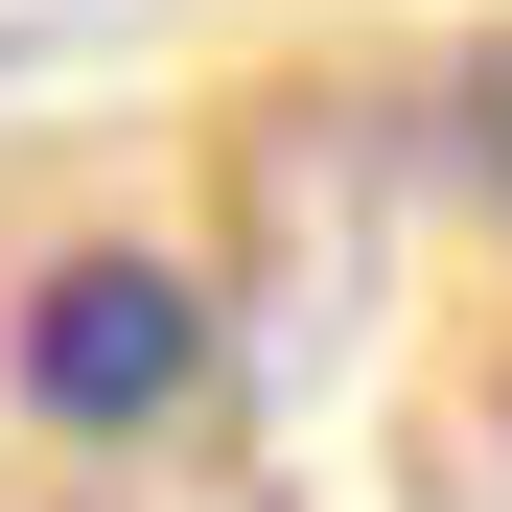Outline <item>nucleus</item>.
I'll use <instances>...</instances> for the list:
<instances>
[{
	"label": "nucleus",
	"mask_w": 512,
	"mask_h": 512,
	"mask_svg": "<svg viewBox=\"0 0 512 512\" xmlns=\"http://www.w3.org/2000/svg\"><path fill=\"white\" fill-rule=\"evenodd\" d=\"M187 373H210V280H187V256H47V280H24V419L140 443Z\"/></svg>",
	"instance_id": "obj_1"
},
{
	"label": "nucleus",
	"mask_w": 512,
	"mask_h": 512,
	"mask_svg": "<svg viewBox=\"0 0 512 512\" xmlns=\"http://www.w3.org/2000/svg\"><path fill=\"white\" fill-rule=\"evenodd\" d=\"M466 163L512 187V24H489V70H466Z\"/></svg>",
	"instance_id": "obj_2"
}]
</instances>
